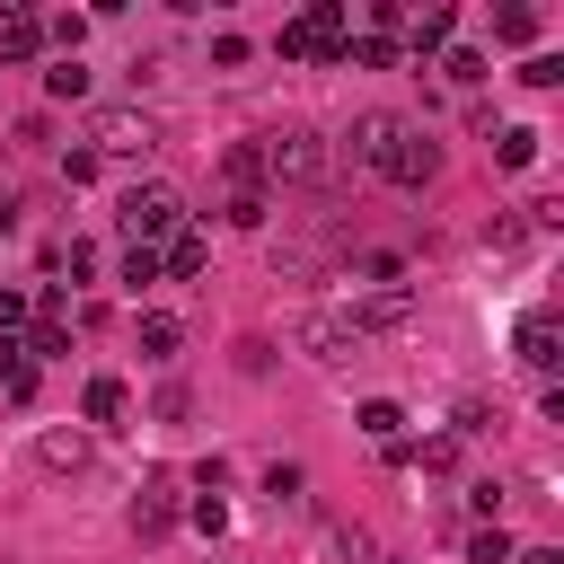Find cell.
I'll list each match as a JSON object with an SVG mask.
<instances>
[{"label":"cell","instance_id":"15","mask_svg":"<svg viewBox=\"0 0 564 564\" xmlns=\"http://www.w3.org/2000/svg\"><path fill=\"white\" fill-rule=\"evenodd\" d=\"M26 388H35V361H26V344L0 335V397H26Z\"/></svg>","mask_w":564,"mask_h":564},{"label":"cell","instance_id":"28","mask_svg":"<svg viewBox=\"0 0 564 564\" xmlns=\"http://www.w3.org/2000/svg\"><path fill=\"white\" fill-rule=\"evenodd\" d=\"M520 79H529V88H555V79H564V62H555V53H538V62H520Z\"/></svg>","mask_w":564,"mask_h":564},{"label":"cell","instance_id":"23","mask_svg":"<svg viewBox=\"0 0 564 564\" xmlns=\"http://www.w3.org/2000/svg\"><path fill=\"white\" fill-rule=\"evenodd\" d=\"M97 167H106L97 150H62V185H97Z\"/></svg>","mask_w":564,"mask_h":564},{"label":"cell","instance_id":"29","mask_svg":"<svg viewBox=\"0 0 564 564\" xmlns=\"http://www.w3.org/2000/svg\"><path fill=\"white\" fill-rule=\"evenodd\" d=\"M335 555L344 564H370V529H335Z\"/></svg>","mask_w":564,"mask_h":564},{"label":"cell","instance_id":"7","mask_svg":"<svg viewBox=\"0 0 564 564\" xmlns=\"http://www.w3.org/2000/svg\"><path fill=\"white\" fill-rule=\"evenodd\" d=\"M176 529V485L167 476H150L141 485V502H132V538H167Z\"/></svg>","mask_w":564,"mask_h":564},{"label":"cell","instance_id":"4","mask_svg":"<svg viewBox=\"0 0 564 564\" xmlns=\"http://www.w3.org/2000/svg\"><path fill=\"white\" fill-rule=\"evenodd\" d=\"M256 159H264V176H317V167H326V150H317V132H308V123L264 132V141H256Z\"/></svg>","mask_w":564,"mask_h":564},{"label":"cell","instance_id":"14","mask_svg":"<svg viewBox=\"0 0 564 564\" xmlns=\"http://www.w3.org/2000/svg\"><path fill=\"white\" fill-rule=\"evenodd\" d=\"M352 423H361V432H370V441L388 449V441H397V423H405V405H397V397H370V405H361Z\"/></svg>","mask_w":564,"mask_h":564},{"label":"cell","instance_id":"6","mask_svg":"<svg viewBox=\"0 0 564 564\" xmlns=\"http://www.w3.org/2000/svg\"><path fill=\"white\" fill-rule=\"evenodd\" d=\"M159 132H150V115H132V106H97V123H88V150L106 159V150H150Z\"/></svg>","mask_w":564,"mask_h":564},{"label":"cell","instance_id":"10","mask_svg":"<svg viewBox=\"0 0 564 564\" xmlns=\"http://www.w3.org/2000/svg\"><path fill=\"white\" fill-rule=\"evenodd\" d=\"M520 361H529V370H555V317H546V308L520 317Z\"/></svg>","mask_w":564,"mask_h":564},{"label":"cell","instance_id":"18","mask_svg":"<svg viewBox=\"0 0 564 564\" xmlns=\"http://www.w3.org/2000/svg\"><path fill=\"white\" fill-rule=\"evenodd\" d=\"M141 282H159V247H123V291H141Z\"/></svg>","mask_w":564,"mask_h":564},{"label":"cell","instance_id":"20","mask_svg":"<svg viewBox=\"0 0 564 564\" xmlns=\"http://www.w3.org/2000/svg\"><path fill=\"white\" fill-rule=\"evenodd\" d=\"M432 44H449V9H423L414 18V53H432Z\"/></svg>","mask_w":564,"mask_h":564},{"label":"cell","instance_id":"12","mask_svg":"<svg viewBox=\"0 0 564 564\" xmlns=\"http://www.w3.org/2000/svg\"><path fill=\"white\" fill-rule=\"evenodd\" d=\"M538 141H546V132L511 123V132H494V159H502V167H538Z\"/></svg>","mask_w":564,"mask_h":564},{"label":"cell","instance_id":"13","mask_svg":"<svg viewBox=\"0 0 564 564\" xmlns=\"http://www.w3.org/2000/svg\"><path fill=\"white\" fill-rule=\"evenodd\" d=\"M176 344H185V326H176L167 308H150V317H141V352H150V361H167Z\"/></svg>","mask_w":564,"mask_h":564},{"label":"cell","instance_id":"32","mask_svg":"<svg viewBox=\"0 0 564 564\" xmlns=\"http://www.w3.org/2000/svg\"><path fill=\"white\" fill-rule=\"evenodd\" d=\"M511 564H564V555H555V546H529V555H511Z\"/></svg>","mask_w":564,"mask_h":564},{"label":"cell","instance_id":"8","mask_svg":"<svg viewBox=\"0 0 564 564\" xmlns=\"http://www.w3.org/2000/svg\"><path fill=\"white\" fill-rule=\"evenodd\" d=\"M203 264H212V238H203V229H176V238L159 247V273H176V282H194Z\"/></svg>","mask_w":564,"mask_h":564},{"label":"cell","instance_id":"26","mask_svg":"<svg viewBox=\"0 0 564 564\" xmlns=\"http://www.w3.org/2000/svg\"><path fill=\"white\" fill-rule=\"evenodd\" d=\"M423 467H432V476H449V467H458V432H441V441H423Z\"/></svg>","mask_w":564,"mask_h":564},{"label":"cell","instance_id":"24","mask_svg":"<svg viewBox=\"0 0 564 564\" xmlns=\"http://www.w3.org/2000/svg\"><path fill=\"white\" fill-rule=\"evenodd\" d=\"M467 555H476V564H511V538H502V529H476Z\"/></svg>","mask_w":564,"mask_h":564},{"label":"cell","instance_id":"1","mask_svg":"<svg viewBox=\"0 0 564 564\" xmlns=\"http://www.w3.org/2000/svg\"><path fill=\"white\" fill-rule=\"evenodd\" d=\"M352 159L379 167L388 185H432L441 176V141H423L405 115H361L352 123Z\"/></svg>","mask_w":564,"mask_h":564},{"label":"cell","instance_id":"27","mask_svg":"<svg viewBox=\"0 0 564 564\" xmlns=\"http://www.w3.org/2000/svg\"><path fill=\"white\" fill-rule=\"evenodd\" d=\"M264 502H300V467H264Z\"/></svg>","mask_w":564,"mask_h":564},{"label":"cell","instance_id":"16","mask_svg":"<svg viewBox=\"0 0 564 564\" xmlns=\"http://www.w3.org/2000/svg\"><path fill=\"white\" fill-rule=\"evenodd\" d=\"M35 458H44V467H79V458H88V441H79V432H44V441H35Z\"/></svg>","mask_w":564,"mask_h":564},{"label":"cell","instance_id":"31","mask_svg":"<svg viewBox=\"0 0 564 564\" xmlns=\"http://www.w3.org/2000/svg\"><path fill=\"white\" fill-rule=\"evenodd\" d=\"M9 229H18V194H0V238H9Z\"/></svg>","mask_w":564,"mask_h":564},{"label":"cell","instance_id":"25","mask_svg":"<svg viewBox=\"0 0 564 564\" xmlns=\"http://www.w3.org/2000/svg\"><path fill=\"white\" fill-rule=\"evenodd\" d=\"M264 212H273L264 194H229V220H238V229H264Z\"/></svg>","mask_w":564,"mask_h":564},{"label":"cell","instance_id":"11","mask_svg":"<svg viewBox=\"0 0 564 564\" xmlns=\"http://www.w3.org/2000/svg\"><path fill=\"white\" fill-rule=\"evenodd\" d=\"M123 405H132V397H123V379H88V397H79V414H88V423H123Z\"/></svg>","mask_w":564,"mask_h":564},{"label":"cell","instance_id":"2","mask_svg":"<svg viewBox=\"0 0 564 564\" xmlns=\"http://www.w3.org/2000/svg\"><path fill=\"white\" fill-rule=\"evenodd\" d=\"M115 220H123V238H132V247H159V238H176V229H185V194H176V185H123Z\"/></svg>","mask_w":564,"mask_h":564},{"label":"cell","instance_id":"17","mask_svg":"<svg viewBox=\"0 0 564 564\" xmlns=\"http://www.w3.org/2000/svg\"><path fill=\"white\" fill-rule=\"evenodd\" d=\"M344 53H352V62H361V70H388V62H397V44H388V35H352V44H344Z\"/></svg>","mask_w":564,"mask_h":564},{"label":"cell","instance_id":"3","mask_svg":"<svg viewBox=\"0 0 564 564\" xmlns=\"http://www.w3.org/2000/svg\"><path fill=\"white\" fill-rule=\"evenodd\" d=\"M344 53V0H317L308 18L282 26V62H335Z\"/></svg>","mask_w":564,"mask_h":564},{"label":"cell","instance_id":"9","mask_svg":"<svg viewBox=\"0 0 564 564\" xmlns=\"http://www.w3.org/2000/svg\"><path fill=\"white\" fill-rule=\"evenodd\" d=\"M35 44H44V18L35 9H0V62H35Z\"/></svg>","mask_w":564,"mask_h":564},{"label":"cell","instance_id":"22","mask_svg":"<svg viewBox=\"0 0 564 564\" xmlns=\"http://www.w3.org/2000/svg\"><path fill=\"white\" fill-rule=\"evenodd\" d=\"M44 88H53V97H88V70H79V62H53Z\"/></svg>","mask_w":564,"mask_h":564},{"label":"cell","instance_id":"30","mask_svg":"<svg viewBox=\"0 0 564 564\" xmlns=\"http://www.w3.org/2000/svg\"><path fill=\"white\" fill-rule=\"evenodd\" d=\"M9 326H26V300H18V291H0V335H9Z\"/></svg>","mask_w":564,"mask_h":564},{"label":"cell","instance_id":"19","mask_svg":"<svg viewBox=\"0 0 564 564\" xmlns=\"http://www.w3.org/2000/svg\"><path fill=\"white\" fill-rule=\"evenodd\" d=\"M494 35H502V44H529V35H538V9H502Z\"/></svg>","mask_w":564,"mask_h":564},{"label":"cell","instance_id":"5","mask_svg":"<svg viewBox=\"0 0 564 564\" xmlns=\"http://www.w3.org/2000/svg\"><path fill=\"white\" fill-rule=\"evenodd\" d=\"M300 352H317V361H344V352H361V326H352V308H308V317H300Z\"/></svg>","mask_w":564,"mask_h":564},{"label":"cell","instance_id":"21","mask_svg":"<svg viewBox=\"0 0 564 564\" xmlns=\"http://www.w3.org/2000/svg\"><path fill=\"white\" fill-rule=\"evenodd\" d=\"M441 70H449V88H476V79H485V53H467V44H458Z\"/></svg>","mask_w":564,"mask_h":564}]
</instances>
